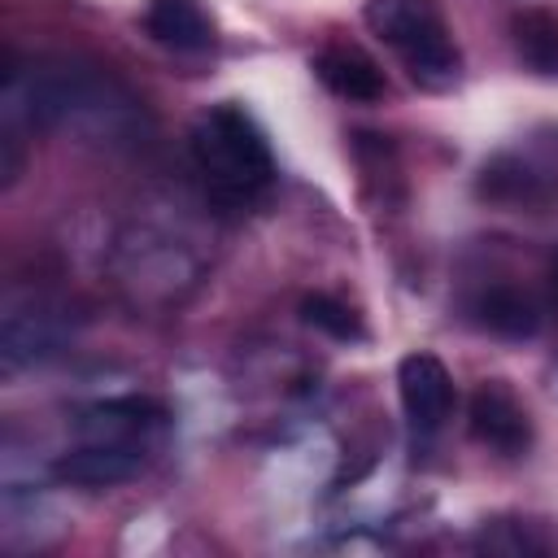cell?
Listing matches in <instances>:
<instances>
[{
  "instance_id": "6da1fadb",
  "label": "cell",
  "mask_w": 558,
  "mask_h": 558,
  "mask_svg": "<svg viewBox=\"0 0 558 558\" xmlns=\"http://www.w3.org/2000/svg\"><path fill=\"white\" fill-rule=\"evenodd\" d=\"M192 166L218 205L244 209L275 183V157L262 126L240 105H209L192 122Z\"/></svg>"
},
{
  "instance_id": "7a4b0ae2",
  "label": "cell",
  "mask_w": 558,
  "mask_h": 558,
  "mask_svg": "<svg viewBox=\"0 0 558 558\" xmlns=\"http://www.w3.org/2000/svg\"><path fill=\"white\" fill-rule=\"evenodd\" d=\"M362 17L371 35L397 52V61L418 87L445 92L458 83L462 52L440 13V0H366Z\"/></svg>"
},
{
  "instance_id": "3957f363",
  "label": "cell",
  "mask_w": 558,
  "mask_h": 558,
  "mask_svg": "<svg viewBox=\"0 0 558 558\" xmlns=\"http://www.w3.org/2000/svg\"><path fill=\"white\" fill-rule=\"evenodd\" d=\"M475 192L493 205H545L558 196V148L497 153L480 166Z\"/></svg>"
},
{
  "instance_id": "277c9868",
  "label": "cell",
  "mask_w": 558,
  "mask_h": 558,
  "mask_svg": "<svg viewBox=\"0 0 558 558\" xmlns=\"http://www.w3.org/2000/svg\"><path fill=\"white\" fill-rule=\"evenodd\" d=\"M466 427L484 449H493L501 458H523L532 449V414L506 379H484L471 392Z\"/></svg>"
},
{
  "instance_id": "5b68a950",
  "label": "cell",
  "mask_w": 558,
  "mask_h": 558,
  "mask_svg": "<svg viewBox=\"0 0 558 558\" xmlns=\"http://www.w3.org/2000/svg\"><path fill=\"white\" fill-rule=\"evenodd\" d=\"M397 397L414 432H440L453 410V375L436 353H405L397 362Z\"/></svg>"
},
{
  "instance_id": "8992f818",
  "label": "cell",
  "mask_w": 558,
  "mask_h": 558,
  "mask_svg": "<svg viewBox=\"0 0 558 558\" xmlns=\"http://www.w3.org/2000/svg\"><path fill=\"white\" fill-rule=\"evenodd\" d=\"M144 466V445H122V440H83L65 449L52 462V475L70 488H113L140 475Z\"/></svg>"
},
{
  "instance_id": "52a82bcc",
  "label": "cell",
  "mask_w": 558,
  "mask_h": 558,
  "mask_svg": "<svg viewBox=\"0 0 558 558\" xmlns=\"http://www.w3.org/2000/svg\"><path fill=\"white\" fill-rule=\"evenodd\" d=\"M65 340V327L57 318V310H44L35 301L17 305L9 301L4 305V318H0V357H4V371H17V366H35L44 357H52Z\"/></svg>"
},
{
  "instance_id": "ba28073f",
  "label": "cell",
  "mask_w": 558,
  "mask_h": 558,
  "mask_svg": "<svg viewBox=\"0 0 558 558\" xmlns=\"http://www.w3.org/2000/svg\"><path fill=\"white\" fill-rule=\"evenodd\" d=\"M466 310H471L475 327H484L488 336H501V340H532L545 323V305L527 288H514V283H493V288L475 292Z\"/></svg>"
},
{
  "instance_id": "9c48e42d",
  "label": "cell",
  "mask_w": 558,
  "mask_h": 558,
  "mask_svg": "<svg viewBox=\"0 0 558 558\" xmlns=\"http://www.w3.org/2000/svg\"><path fill=\"white\" fill-rule=\"evenodd\" d=\"M166 405L153 397H113L96 401L78 414V436L83 440H122V445H144L148 432L166 423Z\"/></svg>"
},
{
  "instance_id": "30bf717a",
  "label": "cell",
  "mask_w": 558,
  "mask_h": 558,
  "mask_svg": "<svg viewBox=\"0 0 558 558\" xmlns=\"http://www.w3.org/2000/svg\"><path fill=\"white\" fill-rule=\"evenodd\" d=\"M314 74L327 92H336L340 100H353V105H375L388 83H384V70L353 44H327L314 52Z\"/></svg>"
},
{
  "instance_id": "8fae6325",
  "label": "cell",
  "mask_w": 558,
  "mask_h": 558,
  "mask_svg": "<svg viewBox=\"0 0 558 558\" xmlns=\"http://www.w3.org/2000/svg\"><path fill=\"white\" fill-rule=\"evenodd\" d=\"M144 35L170 52H209L214 22L196 0H148L144 4Z\"/></svg>"
},
{
  "instance_id": "7c38bea8",
  "label": "cell",
  "mask_w": 558,
  "mask_h": 558,
  "mask_svg": "<svg viewBox=\"0 0 558 558\" xmlns=\"http://www.w3.org/2000/svg\"><path fill=\"white\" fill-rule=\"evenodd\" d=\"M510 44L536 74H558V17L549 9H519L510 17Z\"/></svg>"
},
{
  "instance_id": "4fadbf2b",
  "label": "cell",
  "mask_w": 558,
  "mask_h": 558,
  "mask_svg": "<svg viewBox=\"0 0 558 558\" xmlns=\"http://www.w3.org/2000/svg\"><path fill=\"white\" fill-rule=\"evenodd\" d=\"M296 310H301V323L305 327H314V331H323L331 340H362L366 336L362 318L344 301H336L331 292H305Z\"/></svg>"
},
{
  "instance_id": "5bb4252c",
  "label": "cell",
  "mask_w": 558,
  "mask_h": 558,
  "mask_svg": "<svg viewBox=\"0 0 558 558\" xmlns=\"http://www.w3.org/2000/svg\"><path fill=\"white\" fill-rule=\"evenodd\" d=\"M22 135H17V126L13 122H4V131H0V187H13L17 183V174H22Z\"/></svg>"
},
{
  "instance_id": "9a60e30c",
  "label": "cell",
  "mask_w": 558,
  "mask_h": 558,
  "mask_svg": "<svg viewBox=\"0 0 558 558\" xmlns=\"http://www.w3.org/2000/svg\"><path fill=\"white\" fill-rule=\"evenodd\" d=\"M549 288H554V296H558V253L549 257Z\"/></svg>"
}]
</instances>
